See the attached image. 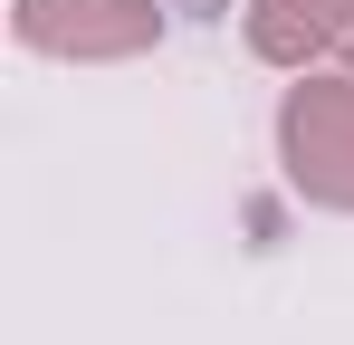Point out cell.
<instances>
[{
	"label": "cell",
	"mask_w": 354,
	"mask_h": 345,
	"mask_svg": "<svg viewBox=\"0 0 354 345\" xmlns=\"http://www.w3.org/2000/svg\"><path fill=\"white\" fill-rule=\"evenodd\" d=\"M19 39L48 48V57H144L163 39V10H153V0H58V10H39Z\"/></svg>",
	"instance_id": "obj_2"
},
{
	"label": "cell",
	"mask_w": 354,
	"mask_h": 345,
	"mask_svg": "<svg viewBox=\"0 0 354 345\" xmlns=\"http://www.w3.org/2000/svg\"><path fill=\"white\" fill-rule=\"evenodd\" d=\"M39 10H58V0H19V29H29V19H39Z\"/></svg>",
	"instance_id": "obj_4"
},
{
	"label": "cell",
	"mask_w": 354,
	"mask_h": 345,
	"mask_svg": "<svg viewBox=\"0 0 354 345\" xmlns=\"http://www.w3.org/2000/svg\"><path fill=\"white\" fill-rule=\"evenodd\" d=\"M249 48L268 67H306L326 48H354V0H249Z\"/></svg>",
	"instance_id": "obj_3"
},
{
	"label": "cell",
	"mask_w": 354,
	"mask_h": 345,
	"mask_svg": "<svg viewBox=\"0 0 354 345\" xmlns=\"http://www.w3.org/2000/svg\"><path fill=\"white\" fill-rule=\"evenodd\" d=\"M278 154L288 182L326 211H354V67L345 77H306L297 67L288 106H278Z\"/></svg>",
	"instance_id": "obj_1"
}]
</instances>
